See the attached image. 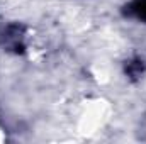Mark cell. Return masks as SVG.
<instances>
[{
    "mask_svg": "<svg viewBox=\"0 0 146 144\" xmlns=\"http://www.w3.org/2000/svg\"><path fill=\"white\" fill-rule=\"evenodd\" d=\"M124 14L127 17H134L141 22H146V0H131L126 5Z\"/></svg>",
    "mask_w": 146,
    "mask_h": 144,
    "instance_id": "obj_1",
    "label": "cell"
},
{
    "mask_svg": "<svg viewBox=\"0 0 146 144\" xmlns=\"http://www.w3.org/2000/svg\"><path fill=\"white\" fill-rule=\"evenodd\" d=\"M146 70V63L141 58H134L131 59L127 65H126V75L131 78V80H138Z\"/></svg>",
    "mask_w": 146,
    "mask_h": 144,
    "instance_id": "obj_2",
    "label": "cell"
}]
</instances>
